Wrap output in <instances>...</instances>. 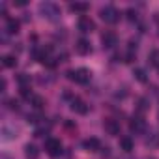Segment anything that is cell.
<instances>
[{
	"label": "cell",
	"instance_id": "obj_5",
	"mask_svg": "<svg viewBox=\"0 0 159 159\" xmlns=\"http://www.w3.org/2000/svg\"><path fill=\"white\" fill-rule=\"evenodd\" d=\"M129 129H131V133H137V135L144 133L146 131V120L142 116H133L129 122Z\"/></svg>",
	"mask_w": 159,
	"mask_h": 159
},
{
	"label": "cell",
	"instance_id": "obj_26",
	"mask_svg": "<svg viewBox=\"0 0 159 159\" xmlns=\"http://www.w3.org/2000/svg\"><path fill=\"white\" fill-rule=\"evenodd\" d=\"M133 60H135V52H133V51H129V52L125 54V62H133Z\"/></svg>",
	"mask_w": 159,
	"mask_h": 159
},
{
	"label": "cell",
	"instance_id": "obj_3",
	"mask_svg": "<svg viewBox=\"0 0 159 159\" xmlns=\"http://www.w3.org/2000/svg\"><path fill=\"white\" fill-rule=\"evenodd\" d=\"M99 15H101V19H103L105 23H109V25H114V23L120 21V11H118L114 6H105Z\"/></svg>",
	"mask_w": 159,
	"mask_h": 159
},
{
	"label": "cell",
	"instance_id": "obj_7",
	"mask_svg": "<svg viewBox=\"0 0 159 159\" xmlns=\"http://www.w3.org/2000/svg\"><path fill=\"white\" fill-rule=\"evenodd\" d=\"M79 30H81V32H92L94 28H96V25H94V21L88 17V15H81V17H79Z\"/></svg>",
	"mask_w": 159,
	"mask_h": 159
},
{
	"label": "cell",
	"instance_id": "obj_4",
	"mask_svg": "<svg viewBox=\"0 0 159 159\" xmlns=\"http://www.w3.org/2000/svg\"><path fill=\"white\" fill-rule=\"evenodd\" d=\"M45 150L51 157H60L62 153V142L58 139H47L45 140Z\"/></svg>",
	"mask_w": 159,
	"mask_h": 159
},
{
	"label": "cell",
	"instance_id": "obj_23",
	"mask_svg": "<svg viewBox=\"0 0 159 159\" xmlns=\"http://www.w3.org/2000/svg\"><path fill=\"white\" fill-rule=\"evenodd\" d=\"M133 75H135V79H137V81H140V83H146V71L144 69H135L133 71Z\"/></svg>",
	"mask_w": 159,
	"mask_h": 159
},
{
	"label": "cell",
	"instance_id": "obj_6",
	"mask_svg": "<svg viewBox=\"0 0 159 159\" xmlns=\"http://www.w3.org/2000/svg\"><path fill=\"white\" fill-rule=\"evenodd\" d=\"M101 43H103V47H105V49H112L114 45H118V36H116L114 32L107 30V32H103V34H101Z\"/></svg>",
	"mask_w": 159,
	"mask_h": 159
},
{
	"label": "cell",
	"instance_id": "obj_2",
	"mask_svg": "<svg viewBox=\"0 0 159 159\" xmlns=\"http://www.w3.org/2000/svg\"><path fill=\"white\" fill-rule=\"evenodd\" d=\"M66 77L69 79V81H75V83H79V84H86V83L90 81L92 73H90L86 67H81V69H69V71L66 73Z\"/></svg>",
	"mask_w": 159,
	"mask_h": 159
},
{
	"label": "cell",
	"instance_id": "obj_12",
	"mask_svg": "<svg viewBox=\"0 0 159 159\" xmlns=\"http://www.w3.org/2000/svg\"><path fill=\"white\" fill-rule=\"evenodd\" d=\"M83 146H84L86 150H90V152H98V150H101V142H99V139H96V137L86 139V140L83 142Z\"/></svg>",
	"mask_w": 159,
	"mask_h": 159
},
{
	"label": "cell",
	"instance_id": "obj_22",
	"mask_svg": "<svg viewBox=\"0 0 159 159\" xmlns=\"http://www.w3.org/2000/svg\"><path fill=\"white\" fill-rule=\"evenodd\" d=\"M148 62L155 67H159V51H152L150 56H148Z\"/></svg>",
	"mask_w": 159,
	"mask_h": 159
},
{
	"label": "cell",
	"instance_id": "obj_27",
	"mask_svg": "<svg viewBox=\"0 0 159 159\" xmlns=\"http://www.w3.org/2000/svg\"><path fill=\"white\" fill-rule=\"evenodd\" d=\"M101 155H103V157H109V155H111V152H109V148H107V146H105V148H101Z\"/></svg>",
	"mask_w": 159,
	"mask_h": 159
},
{
	"label": "cell",
	"instance_id": "obj_28",
	"mask_svg": "<svg viewBox=\"0 0 159 159\" xmlns=\"http://www.w3.org/2000/svg\"><path fill=\"white\" fill-rule=\"evenodd\" d=\"M150 159H155V157H150Z\"/></svg>",
	"mask_w": 159,
	"mask_h": 159
},
{
	"label": "cell",
	"instance_id": "obj_25",
	"mask_svg": "<svg viewBox=\"0 0 159 159\" xmlns=\"http://www.w3.org/2000/svg\"><path fill=\"white\" fill-rule=\"evenodd\" d=\"M127 19L129 21H137V11L135 10H127Z\"/></svg>",
	"mask_w": 159,
	"mask_h": 159
},
{
	"label": "cell",
	"instance_id": "obj_24",
	"mask_svg": "<svg viewBox=\"0 0 159 159\" xmlns=\"http://www.w3.org/2000/svg\"><path fill=\"white\" fill-rule=\"evenodd\" d=\"M21 96L23 98H26V99H32L34 96H32V92H30V88H21Z\"/></svg>",
	"mask_w": 159,
	"mask_h": 159
},
{
	"label": "cell",
	"instance_id": "obj_8",
	"mask_svg": "<svg viewBox=\"0 0 159 159\" xmlns=\"http://www.w3.org/2000/svg\"><path fill=\"white\" fill-rule=\"evenodd\" d=\"M71 111L77 112V114H86V112H88V105H86L83 99L73 98V99H71Z\"/></svg>",
	"mask_w": 159,
	"mask_h": 159
},
{
	"label": "cell",
	"instance_id": "obj_13",
	"mask_svg": "<svg viewBox=\"0 0 159 159\" xmlns=\"http://www.w3.org/2000/svg\"><path fill=\"white\" fill-rule=\"evenodd\" d=\"M88 8H90V6H88L86 2H71V4H69V10L75 11V13H86Z\"/></svg>",
	"mask_w": 159,
	"mask_h": 159
},
{
	"label": "cell",
	"instance_id": "obj_10",
	"mask_svg": "<svg viewBox=\"0 0 159 159\" xmlns=\"http://www.w3.org/2000/svg\"><path fill=\"white\" fill-rule=\"evenodd\" d=\"M103 127H105V131L109 135H120V124L116 120H112V118H107L103 122Z\"/></svg>",
	"mask_w": 159,
	"mask_h": 159
},
{
	"label": "cell",
	"instance_id": "obj_9",
	"mask_svg": "<svg viewBox=\"0 0 159 159\" xmlns=\"http://www.w3.org/2000/svg\"><path fill=\"white\" fill-rule=\"evenodd\" d=\"M75 51H77L79 54H88V52L92 51L90 41H88V39H84V38H79V39L75 41Z\"/></svg>",
	"mask_w": 159,
	"mask_h": 159
},
{
	"label": "cell",
	"instance_id": "obj_16",
	"mask_svg": "<svg viewBox=\"0 0 159 159\" xmlns=\"http://www.w3.org/2000/svg\"><path fill=\"white\" fill-rule=\"evenodd\" d=\"M120 148L124 152H131L133 150V139L131 137H120Z\"/></svg>",
	"mask_w": 159,
	"mask_h": 159
},
{
	"label": "cell",
	"instance_id": "obj_17",
	"mask_svg": "<svg viewBox=\"0 0 159 159\" xmlns=\"http://www.w3.org/2000/svg\"><path fill=\"white\" fill-rule=\"evenodd\" d=\"M2 66L4 67H15L17 66V58L13 54H6V56H2Z\"/></svg>",
	"mask_w": 159,
	"mask_h": 159
},
{
	"label": "cell",
	"instance_id": "obj_11",
	"mask_svg": "<svg viewBox=\"0 0 159 159\" xmlns=\"http://www.w3.org/2000/svg\"><path fill=\"white\" fill-rule=\"evenodd\" d=\"M17 133H19V127H15V125L11 127L8 124L2 125V140H11V139L17 137Z\"/></svg>",
	"mask_w": 159,
	"mask_h": 159
},
{
	"label": "cell",
	"instance_id": "obj_19",
	"mask_svg": "<svg viewBox=\"0 0 159 159\" xmlns=\"http://www.w3.org/2000/svg\"><path fill=\"white\" fill-rule=\"evenodd\" d=\"M25 152H26V155L32 157V159H36V157L39 155V150H38L34 144H26V146H25Z\"/></svg>",
	"mask_w": 159,
	"mask_h": 159
},
{
	"label": "cell",
	"instance_id": "obj_18",
	"mask_svg": "<svg viewBox=\"0 0 159 159\" xmlns=\"http://www.w3.org/2000/svg\"><path fill=\"white\" fill-rule=\"evenodd\" d=\"M148 109H150V101H148L146 98H139V99H137V111L142 114V112H146Z\"/></svg>",
	"mask_w": 159,
	"mask_h": 159
},
{
	"label": "cell",
	"instance_id": "obj_14",
	"mask_svg": "<svg viewBox=\"0 0 159 159\" xmlns=\"http://www.w3.org/2000/svg\"><path fill=\"white\" fill-rule=\"evenodd\" d=\"M6 32H8V34H17V32H19V21L8 17V19H6Z\"/></svg>",
	"mask_w": 159,
	"mask_h": 159
},
{
	"label": "cell",
	"instance_id": "obj_15",
	"mask_svg": "<svg viewBox=\"0 0 159 159\" xmlns=\"http://www.w3.org/2000/svg\"><path fill=\"white\" fill-rule=\"evenodd\" d=\"M146 146H150V148H157L159 146V131H152L146 137Z\"/></svg>",
	"mask_w": 159,
	"mask_h": 159
},
{
	"label": "cell",
	"instance_id": "obj_21",
	"mask_svg": "<svg viewBox=\"0 0 159 159\" xmlns=\"http://www.w3.org/2000/svg\"><path fill=\"white\" fill-rule=\"evenodd\" d=\"M17 81H19L21 88H28V84H30V77H28L26 73H21V75L17 77Z\"/></svg>",
	"mask_w": 159,
	"mask_h": 159
},
{
	"label": "cell",
	"instance_id": "obj_20",
	"mask_svg": "<svg viewBox=\"0 0 159 159\" xmlns=\"http://www.w3.org/2000/svg\"><path fill=\"white\" fill-rule=\"evenodd\" d=\"M32 105H34V109L41 111V109L45 107V99H43L41 96H34V98H32Z\"/></svg>",
	"mask_w": 159,
	"mask_h": 159
},
{
	"label": "cell",
	"instance_id": "obj_1",
	"mask_svg": "<svg viewBox=\"0 0 159 159\" xmlns=\"http://www.w3.org/2000/svg\"><path fill=\"white\" fill-rule=\"evenodd\" d=\"M39 13L45 17V19H49V21H58L60 19V8L54 4V2H41L39 4Z\"/></svg>",
	"mask_w": 159,
	"mask_h": 159
}]
</instances>
